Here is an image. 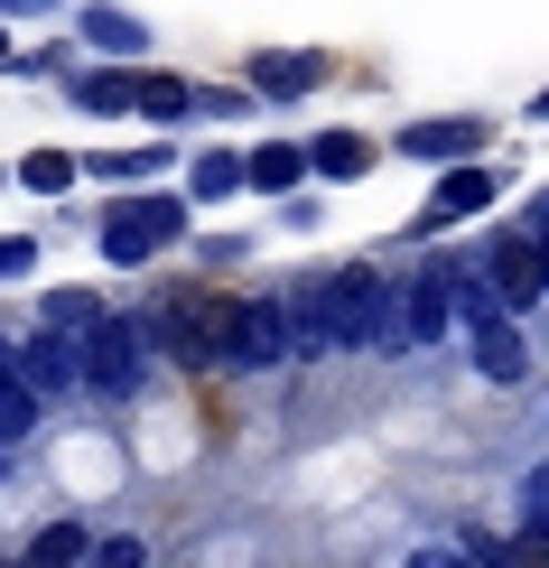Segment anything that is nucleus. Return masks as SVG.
I'll list each match as a JSON object with an SVG mask.
<instances>
[{
	"mask_svg": "<svg viewBox=\"0 0 549 568\" xmlns=\"http://www.w3.org/2000/svg\"><path fill=\"white\" fill-rule=\"evenodd\" d=\"M177 233H186V196H122V205L103 215V233H93V243H103L112 271H140V262H159Z\"/></svg>",
	"mask_w": 549,
	"mask_h": 568,
	"instance_id": "obj_1",
	"label": "nucleus"
},
{
	"mask_svg": "<svg viewBox=\"0 0 549 568\" xmlns=\"http://www.w3.org/2000/svg\"><path fill=\"white\" fill-rule=\"evenodd\" d=\"M447 317H457V262H438V271L400 280V298H392V345H382V354L438 345V336H447Z\"/></svg>",
	"mask_w": 549,
	"mask_h": 568,
	"instance_id": "obj_2",
	"label": "nucleus"
},
{
	"mask_svg": "<svg viewBox=\"0 0 549 568\" xmlns=\"http://www.w3.org/2000/svg\"><path fill=\"white\" fill-rule=\"evenodd\" d=\"M298 354V307L289 298H233V373H271Z\"/></svg>",
	"mask_w": 549,
	"mask_h": 568,
	"instance_id": "obj_3",
	"label": "nucleus"
},
{
	"mask_svg": "<svg viewBox=\"0 0 549 568\" xmlns=\"http://www.w3.org/2000/svg\"><path fill=\"white\" fill-rule=\"evenodd\" d=\"M140 345H150V326H140V317H103V326L84 336V383L103 392V400L140 392Z\"/></svg>",
	"mask_w": 549,
	"mask_h": 568,
	"instance_id": "obj_4",
	"label": "nucleus"
},
{
	"mask_svg": "<svg viewBox=\"0 0 549 568\" xmlns=\"http://www.w3.org/2000/svg\"><path fill=\"white\" fill-rule=\"evenodd\" d=\"M475 271H485L494 290H504V307L549 298V262H540V233H531V224H521V233H494V252H485Z\"/></svg>",
	"mask_w": 549,
	"mask_h": 568,
	"instance_id": "obj_5",
	"label": "nucleus"
},
{
	"mask_svg": "<svg viewBox=\"0 0 549 568\" xmlns=\"http://www.w3.org/2000/svg\"><path fill=\"white\" fill-rule=\"evenodd\" d=\"M485 140H494V122H475V112H438V122H410V131H400V159H428V169H466Z\"/></svg>",
	"mask_w": 549,
	"mask_h": 568,
	"instance_id": "obj_6",
	"label": "nucleus"
},
{
	"mask_svg": "<svg viewBox=\"0 0 549 568\" xmlns=\"http://www.w3.org/2000/svg\"><path fill=\"white\" fill-rule=\"evenodd\" d=\"M494 196H504V186H494V169H475V159H466V169H447V178H438V196H428L419 233H438V224H466V215H485Z\"/></svg>",
	"mask_w": 549,
	"mask_h": 568,
	"instance_id": "obj_7",
	"label": "nucleus"
},
{
	"mask_svg": "<svg viewBox=\"0 0 549 568\" xmlns=\"http://www.w3.org/2000/svg\"><path fill=\"white\" fill-rule=\"evenodd\" d=\"M466 364L485 373V383H521V373H531V345H521V326L512 317H485V326H466Z\"/></svg>",
	"mask_w": 549,
	"mask_h": 568,
	"instance_id": "obj_8",
	"label": "nucleus"
},
{
	"mask_svg": "<svg viewBox=\"0 0 549 568\" xmlns=\"http://www.w3.org/2000/svg\"><path fill=\"white\" fill-rule=\"evenodd\" d=\"M317 84H326L317 47H298V57H271V47H261V57H252V93H261V103H298V93H317Z\"/></svg>",
	"mask_w": 549,
	"mask_h": 568,
	"instance_id": "obj_9",
	"label": "nucleus"
},
{
	"mask_svg": "<svg viewBox=\"0 0 549 568\" xmlns=\"http://www.w3.org/2000/svg\"><path fill=\"white\" fill-rule=\"evenodd\" d=\"M10 373H19V383H38V392H65L84 373V354L65 345V326H47V336H29V345L10 354Z\"/></svg>",
	"mask_w": 549,
	"mask_h": 568,
	"instance_id": "obj_10",
	"label": "nucleus"
},
{
	"mask_svg": "<svg viewBox=\"0 0 549 568\" xmlns=\"http://www.w3.org/2000/svg\"><path fill=\"white\" fill-rule=\"evenodd\" d=\"M75 559H93V531L84 523H47L29 550H19V568H75Z\"/></svg>",
	"mask_w": 549,
	"mask_h": 568,
	"instance_id": "obj_11",
	"label": "nucleus"
},
{
	"mask_svg": "<svg viewBox=\"0 0 549 568\" xmlns=\"http://www.w3.org/2000/svg\"><path fill=\"white\" fill-rule=\"evenodd\" d=\"M307 169H317V159H307V150H289V140H261V150H252V186H261V196H289Z\"/></svg>",
	"mask_w": 549,
	"mask_h": 568,
	"instance_id": "obj_12",
	"label": "nucleus"
},
{
	"mask_svg": "<svg viewBox=\"0 0 549 568\" xmlns=\"http://www.w3.org/2000/svg\"><path fill=\"white\" fill-rule=\"evenodd\" d=\"M84 47H103V57H131V47H150V29H140L131 10H112V0H93V10H84Z\"/></svg>",
	"mask_w": 549,
	"mask_h": 568,
	"instance_id": "obj_13",
	"label": "nucleus"
},
{
	"mask_svg": "<svg viewBox=\"0 0 549 568\" xmlns=\"http://www.w3.org/2000/svg\"><path fill=\"white\" fill-rule=\"evenodd\" d=\"M75 103H84V112H140V75L93 65V75H75Z\"/></svg>",
	"mask_w": 549,
	"mask_h": 568,
	"instance_id": "obj_14",
	"label": "nucleus"
},
{
	"mask_svg": "<svg viewBox=\"0 0 549 568\" xmlns=\"http://www.w3.org/2000/svg\"><path fill=\"white\" fill-rule=\"evenodd\" d=\"M485 568H549V523H521L512 540H475Z\"/></svg>",
	"mask_w": 549,
	"mask_h": 568,
	"instance_id": "obj_15",
	"label": "nucleus"
},
{
	"mask_svg": "<svg viewBox=\"0 0 549 568\" xmlns=\"http://www.w3.org/2000/svg\"><path fill=\"white\" fill-rule=\"evenodd\" d=\"M233 186H252V159H233V150H196V169H186V196H233Z\"/></svg>",
	"mask_w": 549,
	"mask_h": 568,
	"instance_id": "obj_16",
	"label": "nucleus"
},
{
	"mask_svg": "<svg viewBox=\"0 0 549 568\" xmlns=\"http://www.w3.org/2000/svg\"><path fill=\"white\" fill-rule=\"evenodd\" d=\"M307 159H317L326 178H364L373 169V140L364 131H326V140H307Z\"/></svg>",
	"mask_w": 549,
	"mask_h": 568,
	"instance_id": "obj_17",
	"label": "nucleus"
},
{
	"mask_svg": "<svg viewBox=\"0 0 549 568\" xmlns=\"http://www.w3.org/2000/svg\"><path fill=\"white\" fill-rule=\"evenodd\" d=\"M205 93L186 84V75H140V112H150V122H177V112H196Z\"/></svg>",
	"mask_w": 549,
	"mask_h": 568,
	"instance_id": "obj_18",
	"label": "nucleus"
},
{
	"mask_svg": "<svg viewBox=\"0 0 549 568\" xmlns=\"http://www.w3.org/2000/svg\"><path fill=\"white\" fill-rule=\"evenodd\" d=\"M38 383H19V373H10V392H0V438H10V447H29L38 438Z\"/></svg>",
	"mask_w": 549,
	"mask_h": 568,
	"instance_id": "obj_19",
	"label": "nucleus"
},
{
	"mask_svg": "<svg viewBox=\"0 0 549 568\" xmlns=\"http://www.w3.org/2000/svg\"><path fill=\"white\" fill-rule=\"evenodd\" d=\"M103 317H112V307L93 298V290H57V298H47V326H65V336H93Z\"/></svg>",
	"mask_w": 549,
	"mask_h": 568,
	"instance_id": "obj_20",
	"label": "nucleus"
},
{
	"mask_svg": "<svg viewBox=\"0 0 549 568\" xmlns=\"http://www.w3.org/2000/svg\"><path fill=\"white\" fill-rule=\"evenodd\" d=\"M19 186L57 196V186H75V159H65V150H38V159H19Z\"/></svg>",
	"mask_w": 549,
	"mask_h": 568,
	"instance_id": "obj_21",
	"label": "nucleus"
},
{
	"mask_svg": "<svg viewBox=\"0 0 549 568\" xmlns=\"http://www.w3.org/2000/svg\"><path fill=\"white\" fill-rule=\"evenodd\" d=\"M84 568H150V540H140V531H103Z\"/></svg>",
	"mask_w": 549,
	"mask_h": 568,
	"instance_id": "obj_22",
	"label": "nucleus"
},
{
	"mask_svg": "<svg viewBox=\"0 0 549 568\" xmlns=\"http://www.w3.org/2000/svg\"><path fill=\"white\" fill-rule=\"evenodd\" d=\"M400 568H485V559H475V550H447V540H428V550H410Z\"/></svg>",
	"mask_w": 549,
	"mask_h": 568,
	"instance_id": "obj_23",
	"label": "nucleus"
},
{
	"mask_svg": "<svg viewBox=\"0 0 549 568\" xmlns=\"http://www.w3.org/2000/svg\"><path fill=\"white\" fill-rule=\"evenodd\" d=\"M521 523H549V466H531V476H521Z\"/></svg>",
	"mask_w": 549,
	"mask_h": 568,
	"instance_id": "obj_24",
	"label": "nucleus"
},
{
	"mask_svg": "<svg viewBox=\"0 0 549 568\" xmlns=\"http://www.w3.org/2000/svg\"><path fill=\"white\" fill-rule=\"evenodd\" d=\"M531 122H549V93H540V103H531Z\"/></svg>",
	"mask_w": 549,
	"mask_h": 568,
	"instance_id": "obj_25",
	"label": "nucleus"
},
{
	"mask_svg": "<svg viewBox=\"0 0 549 568\" xmlns=\"http://www.w3.org/2000/svg\"><path fill=\"white\" fill-rule=\"evenodd\" d=\"M10 10H38V0H10Z\"/></svg>",
	"mask_w": 549,
	"mask_h": 568,
	"instance_id": "obj_26",
	"label": "nucleus"
}]
</instances>
